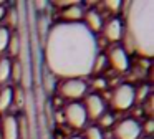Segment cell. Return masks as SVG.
<instances>
[{
  "instance_id": "cell-21",
  "label": "cell",
  "mask_w": 154,
  "mask_h": 139,
  "mask_svg": "<svg viewBox=\"0 0 154 139\" xmlns=\"http://www.w3.org/2000/svg\"><path fill=\"white\" fill-rule=\"evenodd\" d=\"M17 124H18V139H27L28 137V122L25 116H17Z\"/></svg>"
},
{
  "instance_id": "cell-19",
  "label": "cell",
  "mask_w": 154,
  "mask_h": 139,
  "mask_svg": "<svg viewBox=\"0 0 154 139\" xmlns=\"http://www.w3.org/2000/svg\"><path fill=\"white\" fill-rule=\"evenodd\" d=\"M106 66H108L106 55H104V53H98L96 58H94V61H93V68H91V73H94V75H100L103 70H106Z\"/></svg>"
},
{
  "instance_id": "cell-15",
  "label": "cell",
  "mask_w": 154,
  "mask_h": 139,
  "mask_svg": "<svg viewBox=\"0 0 154 139\" xmlns=\"http://www.w3.org/2000/svg\"><path fill=\"white\" fill-rule=\"evenodd\" d=\"M10 70H12V58L0 56V85H7L10 81Z\"/></svg>"
},
{
  "instance_id": "cell-18",
  "label": "cell",
  "mask_w": 154,
  "mask_h": 139,
  "mask_svg": "<svg viewBox=\"0 0 154 139\" xmlns=\"http://www.w3.org/2000/svg\"><path fill=\"white\" fill-rule=\"evenodd\" d=\"M10 35H12V30H8L5 25H0V56H4V53L7 51Z\"/></svg>"
},
{
  "instance_id": "cell-29",
  "label": "cell",
  "mask_w": 154,
  "mask_h": 139,
  "mask_svg": "<svg viewBox=\"0 0 154 139\" xmlns=\"http://www.w3.org/2000/svg\"><path fill=\"white\" fill-rule=\"evenodd\" d=\"M139 139H151V136H144V134H141V137Z\"/></svg>"
},
{
  "instance_id": "cell-10",
  "label": "cell",
  "mask_w": 154,
  "mask_h": 139,
  "mask_svg": "<svg viewBox=\"0 0 154 139\" xmlns=\"http://www.w3.org/2000/svg\"><path fill=\"white\" fill-rule=\"evenodd\" d=\"M0 139H18L17 116L4 114V118L0 119Z\"/></svg>"
},
{
  "instance_id": "cell-8",
  "label": "cell",
  "mask_w": 154,
  "mask_h": 139,
  "mask_svg": "<svg viewBox=\"0 0 154 139\" xmlns=\"http://www.w3.org/2000/svg\"><path fill=\"white\" fill-rule=\"evenodd\" d=\"M83 108H85V111H86L88 118L96 121V119L106 111V103H104V99L101 98L98 93H90V94L85 96Z\"/></svg>"
},
{
  "instance_id": "cell-3",
  "label": "cell",
  "mask_w": 154,
  "mask_h": 139,
  "mask_svg": "<svg viewBox=\"0 0 154 139\" xmlns=\"http://www.w3.org/2000/svg\"><path fill=\"white\" fill-rule=\"evenodd\" d=\"M88 91V83L80 78H71V79H61L58 85V93L61 98L68 99L70 103H76L81 98L86 96Z\"/></svg>"
},
{
  "instance_id": "cell-7",
  "label": "cell",
  "mask_w": 154,
  "mask_h": 139,
  "mask_svg": "<svg viewBox=\"0 0 154 139\" xmlns=\"http://www.w3.org/2000/svg\"><path fill=\"white\" fill-rule=\"evenodd\" d=\"M141 124L134 118H124L114 124V139H139Z\"/></svg>"
},
{
  "instance_id": "cell-12",
  "label": "cell",
  "mask_w": 154,
  "mask_h": 139,
  "mask_svg": "<svg viewBox=\"0 0 154 139\" xmlns=\"http://www.w3.org/2000/svg\"><path fill=\"white\" fill-rule=\"evenodd\" d=\"M61 15H63V22L78 23V22L83 20L85 10L78 2H75V3H71V5H68V7H63V8H61Z\"/></svg>"
},
{
  "instance_id": "cell-30",
  "label": "cell",
  "mask_w": 154,
  "mask_h": 139,
  "mask_svg": "<svg viewBox=\"0 0 154 139\" xmlns=\"http://www.w3.org/2000/svg\"><path fill=\"white\" fill-rule=\"evenodd\" d=\"M0 5H4V2H2V0H0Z\"/></svg>"
},
{
  "instance_id": "cell-5",
  "label": "cell",
  "mask_w": 154,
  "mask_h": 139,
  "mask_svg": "<svg viewBox=\"0 0 154 139\" xmlns=\"http://www.w3.org/2000/svg\"><path fill=\"white\" fill-rule=\"evenodd\" d=\"M63 121L71 129H83L88 122V116L83 108V103H68L63 108Z\"/></svg>"
},
{
  "instance_id": "cell-13",
  "label": "cell",
  "mask_w": 154,
  "mask_h": 139,
  "mask_svg": "<svg viewBox=\"0 0 154 139\" xmlns=\"http://www.w3.org/2000/svg\"><path fill=\"white\" fill-rule=\"evenodd\" d=\"M12 106H14V88L5 85L0 88V114H7Z\"/></svg>"
},
{
  "instance_id": "cell-11",
  "label": "cell",
  "mask_w": 154,
  "mask_h": 139,
  "mask_svg": "<svg viewBox=\"0 0 154 139\" xmlns=\"http://www.w3.org/2000/svg\"><path fill=\"white\" fill-rule=\"evenodd\" d=\"M81 23H83L91 33L96 35V33L101 32V28H103L104 20H103V15H101L98 10H86L85 15H83V22Z\"/></svg>"
},
{
  "instance_id": "cell-20",
  "label": "cell",
  "mask_w": 154,
  "mask_h": 139,
  "mask_svg": "<svg viewBox=\"0 0 154 139\" xmlns=\"http://www.w3.org/2000/svg\"><path fill=\"white\" fill-rule=\"evenodd\" d=\"M5 18H7V28L12 30L17 26L18 23V18H20V15H18V10L15 8V7H12V8H7V13H5Z\"/></svg>"
},
{
  "instance_id": "cell-1",
  "label": "cell",
  "mask_w": 154,
  "mask_h": 139,
  "mask_svg": "<svg viewBox=\"0 0 154 139\" xmlns=\"http://www.w3.org/2000/svg\"><path fill=\"white\" fill-rule=\"evenodd\" d=\"M98 38L81 22H58L47 32L45 65L51 75L61 79L91 75L93 61L98 55Z\"/></svg>"
},
{
  "instance_id": "cell-9",
  "label": "cell",
  "mask_w": 154,
  "mask_h": 139,
  "mask_svg": "<svg viewBox=\"0 0 154 139\" xmlns=\"http://www.w3.org/2000/svg\"><path fill=\"white\" fill-rule=\"evenodd\" d=\"M103 36L111 43H116L119 40H123L124 36V26H123V20L118 17H111L108 22L103 23Z\"/></svg>"
},
{
  "instance_id": "cell-6",
  "label": "cell",
  "mask_w": 154,
  "mask_h": 139,
  "mask_svg": "<svg viewBox=\"0 0 154 139\" xmlns=\"http://www.w3.org/2000/svg\"><path fill=\"white\" fill-rule=\"evenodd\" d=\"M106 60H108V65L113 70H116L118 73H126L131 66L129 55H128L126 48H124V46H119V45L111 46L109 51L106 53Z\"/></svg>"
},
{
  "instance_id": "cell-23",
  "label": "cell",
  "mask_w": 154,
  "mask_h": 139,
  "mask_svg": "<svg viewBox=\"0 0 154 139\" xmlns=\"http://www.w3.org/2000/svg\"><path fill=\"white\" fill-rule=\"evenodd\" d=\"M14 104L18 108H23L25 106V89L22 86L14 88Z\"/></svg>"
},
{
  "instance_id": "cell-17",
  "label": "cell",
  "mask_w": 154,
  "mask_h": 139,
  "mask_svg": "<svg viewBox=\"0 0 154 139\" xmlns=\"http://www.w3.org/2000/svg\"><path fill=\"white\" fill-rule=\"evenodd\" d=\"M96 121H98V128L103 131V129H108V128H111V126H114V122H116V118H114L113 113L104 111L103 114H101L100 118L96 119Z\"/></svg>"
},
{
  "instance_id": "cell-27",
  "label": "cell",
  "mask_w": 154,
  "mask_h": 139,
  "mask_svg": "<svg viewBox=\"0 0 154 139\" xmlns=\"http://www.w3.org/2000/svg\"><path fill=\"white\" fill-rule=\"evenodd\" d=\"M5 13H7V7H5V3H4V5H0V22L5 20Z\"/></svg>"
},
{
  "instance_id": "cell-14",
  "label": "cell",
  "mask_w": 154,
  "mask_h": 139,
  "mask_svg": "<svg viewBox=\"0 0 154 139\" xmlns=\"http://www.w3.org/2000/svg\"><path fill=\"white\" fill-rule=\"evenodd\" d=\"M22 51V38L18 33H12L10 40H8V45H7V51L8 53V58H17Z\"/></svg>"
},
{
  "instance_id": "cell-22",
  "label": "cell",
  "mask_w": 154,
  "mask_h": 139,
  "mask_svg": "<svg viewBox=\"0 0 154 139\" xmlns=\"http://www.w3.org/2000/svg\"><path fill=\"white\" fill-rule=\"evenodd\" d=\"M83 139H104V134L98 126H90V128L85 131Z\"/></svg>"
},
{
  "instance_id": "cell-16",
  "label": "cell",
  "mask_w": 154,
  "mask_h": 139,
  "mask_svg": "<svg viewBox=\"0 0 154 139\" xmlns=\"http://www.w3.org/2000/svg\"><path fill=\"white\" fill-rule=\"evenodd\" d=\"M23 78V66L18 60H12V70H10V79L14 83H22Z\"/></svg>"
},
{
  "instance_id": "cell-28",
  "label": "cell",
  "mask_w": 154,
  "mask_h": 139,
  "mask_svg": "<svg viewBox=\"0 0 154 139\" xmlns=\"http://www.w3.org/2000/svg\"><path fill=\"white\" fill-rule=\"evenodd\" d=\"M68 139H83V137H81V136H70Z\"/></svg>"
},
{
  "instance_id": "cell-4",
  "label": "cell",
  "mask_w": 154,
  "mask_h": 139,
  "mask_svg": "<svg viewBox=\"0 0 154 139\" xmlns=\"http://www.w3.org/2000/svg\"><path fill=\"white\" fill-rule=\"evenodd\" d=\"M136 103V88L129 83H123V85L116 86L111 96V106L116 111H128L133 108Z\"/></svg>"
},
{
  "instance_id": "cell-2",
  "label": "cell",
  "mask_w": 154,
  "mask_h": 139,
  "mask_svg": "<svg viewBox=\"0 0 154 139\" xmlns=\"http://www.w3.org/2000/svg\"><path fill=\"white\" fill-rule=\"evenodd\" d=\"M124 36L131 51L144 58L154 53V3L151 0H133L123 3Z\"/></svg>"
},
{
  "instance_id": "cell-24",
  "label": "cell",
  "mask_w": 154,
  "mask_h": 139,
  "mask_svg": "<svg viewBox=\"0 0 154 139\" xmlns=\"http://www.w3.org/2000/svg\"><path fill=\"white\" fill-rule=\"evenodd\" d=\"M154 131V121L151 118H147L146 121H144V124L141 126V132H143L144 136H151Z\"/></svg>"
},
{
  "instance_id": "cell-25",
  "label": "cell",
  "mask_w": 154,
  "mask_h": 139,
  "mask_svg": "<svg viewBox=\"0 0 154 139\" xmlns=\"http://www.w3.org/2000/svg\"><path fill=\"white\" fill-rule=\"evenodd\" d=\"M104 7H106L111 13H114V12H119V10L123 8V2H111V0H108V2H104Z\"/></svg>"
},
{
  "instance_id": "cell-26",
  "label": "cell",
  "mask_w": 154,
  "mask_h": 139,
  "mask_svg": "<svg viewBox=\"0 0 154 139\" xmlns=\"http://www.w3.org/2000/svg\"><path fill=\"white\" fill-rule=\"evenodd\" d=\"M93 85L96 86L98 89H104V88H106V79H104V78H96Z\"/></svg>"
}]
</instances>
